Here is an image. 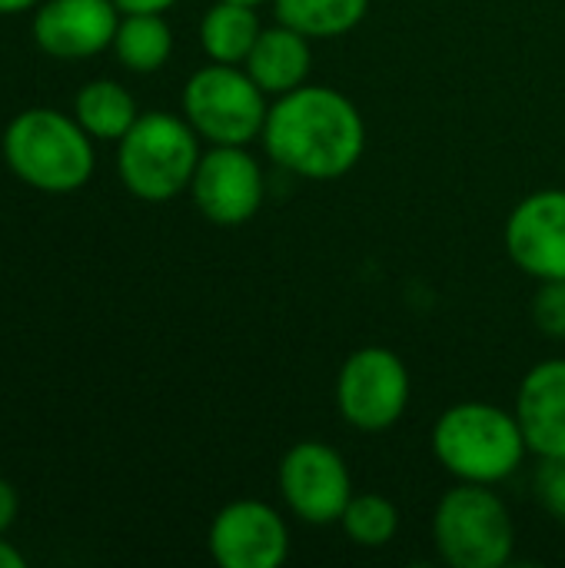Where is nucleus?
Returning <instances> with one entry per match:
<instances>
[{"label":"nucleus","instance_id":"obj_16","mask_svg":"<svg viewBox=\"0 0 565 568\" xmlns=\"http://www.w3.org/2000/svg\"><path fill=\"white\" fill-rule=\"evenodd\" d=\"M77 123L93 140H123V133L137 123V100L117 80H90L77 90L73 100Z\"/></svg>","mask_w":565,"mask_h":568},{"label":"nucleus","instance_id":"obj_4","mask_svg":"<svg viewBox=\"0 0 565 568\" xmlns=\"http://www.w3.org/2000/svg\"><path fill=\"white\" fill-rule=\"evenodd\" d=\"M200 136L186 116L163 110L140 113L117 146V173L130 196L143 203H167L190 190L200 163Z\"/></svg>","mask_w":565,"mask_h":568},{"label":"nucleus","instance_id":"obj_10","mask_svg":"<svg viewBox=\"0 0 565 568\" xmlns=\"http://www.w3.org/2000/svg\"><path fill=\"white\" fill-rule=\"evenodd\" d=\"M210 556L223 568H280L290 556L283 516L260 499H236L210 523Z\"/></svg>","mask_w":565,"mask_h":568},{"label":"nucleus","instance_id":"obj_12","mask_svg":"<svg viewBox=\"0 0 565 568\" xmlns=\"http://www.w3.org/2000/svg\"><path fill=\"white\" fill-rule=\"evenodd\" d=\"M113 0H43L33 13V43L57 60H87L113 47L120 27Z\"/></svg>","mask_w":565,"mask_h":568},{"label":"nucleus","instance_id":"obj_7","mask_svg":"<svg viewBox=\"0 0 565 568\" xmlns=\"http://www.w3.org/2000/svg\"><path fill=\"white\" fill-rule=\"evenodd\" d=\"M410 406V369L386 346L350 353L336 376V409L360 433H383Z\"/></svg>","mask_w":565,"mask_h":568},{"label":"nucleus","instance_id":"obj_25","mask_svg":"<svg viewBox=\"0 0 565 568\" xmlns=\"http://www.w3.org/2000/svg\"><path fill=\"white\" fill-rule=\"evenodd\" d=\"M40 0H0V17H7V13H20V10H30V7H37Z\"/></svg>","mask_w":565,"mask_h":568},{"label":"nucleus","instance_id":"obj_1","mask_svg":"<svg viewBox=\"0 0 565 568\" xmlns=\"http://www.w3.org/2000/svg\"><path fill=\"white\" fill-rule=\"evenodd\" d=\"M260 140L276 166L326 183L346 176L360 163L366 123L346 93L303 83L276 97Z\"/></svg>","mask_w":565,"mask_h":568},{"label":"nucleus","instance_id":"obj_11","mask_svg":"<svg viewBox=\"0 0 565 568\" xmlns=\"http://www.w3.org/2000/svg\"><path fill=\"white\" fill-rule=\"evenodd\" d=\"M506 253L533 280H565V190H536L506 220Z\"/></svg>","mask_w":565,"mask_h":568},{"label":"nucleus","instance_id":"obj_8","mask_svg":"<svg viewBox=\"0 0 565 568\" xmlns=\"http://www.w3.org/2000/svg\"><path fill=\"white\" fill-rule=\"evenodd\" d=\"M280 493L296 519L310 526H333L353 499V476L333 446L303 439L280 459Z\"/></svg>","mask_w":565,"mask_h":568},{"label":"nucleus","instance_id":"obj_24","mask_svg":"<svg viewBox=\"0 0 565 568\" xmlns=\"http://www.w3.org/2000/svg\"><path fill=\"white\" fill-rule=\"evenodd\" d=\"M27 566V559L10 546V542H3L0 539V568H23Z\"/></svg>","mask_w":565,"mask_h":568},{"label":"nucleus","instance_id":"obj_5","mask_svg":"<svg viewBox=\"0 0 565 568\" xmlns=\"http://www.w3.org/2000/svg\"><path fill=\"white\" fill-rule=\"evenodd\" d=\"M433 539L453 568H500L516 549L509 509L483 483H460L440 499Z\"/></svg>","mask_w":565,"mask_h":568},{"label":"nucleus","instance_id":"obj_13","mask_svg":"<svg viewBox=\"0 0 565 568\" xmlns=\"http://www.w3.org/2000/svg\"><path fill=\"white\" fill-rule=\"evenodd\" d=\"M516 419L529 453L565 459V359H546L523 376Z\"/></svg>","mask_w":565,"mask_h":568},{"label":"nucleus","instance_id":"obj_23","mask_svg":"<svg viewBox=\"0 0 565 568\" xmlns=\"http://www.w3.org/2000/svg\"><path fill=\"white\" fill-rule=\"evenodd\" d=\"M113 3L120 7V13H163L176 0H113Z\"/></svg>","mask_w":565,"mask_h":568},{"label":"nucleus","instance_id":"obj_3","mask_svg":"<svg viewBox=\"0 0 565 568\" xmlns=\"http://www.w3.org/2000/svg\"><path fill=\"white\" fill-rule=\"evenodd\" d=\"M433 453L440 466L460 483H503L529 453L516 413L496 403H456L433 429Z\"/></svg>","mask_w":565,"mask_h":568},{"label":"nucleus","instance_id":"obj_14","mask_svg":"<svg viewBox=\"0 0 565 568\" xmlns=\"http://www.w3.org/2000/svg\"><path fill=\"white\" fill-rule=\"evenodd\" d=\"M310 67H313L310 37L286 23L263 27L246 57V73L260 83L266 97H283L303 87L310 77Z\"/></svg>","mask_w":565,"mask_h":568},{"label":"nucleus","instance_id":"obj_26","mask_svg":"<svg viewBox=\"0 0 565 568\" xmlns=\"http://www.w3.org/2000/svg\"><path fill=\"white\" fill-rule=\"evenodd\" d=\"M233 3H246V7H260V3H266V0H233Z\"/></svg>","mask_w":565,"mask_h":568},{"label":"nucleus","instance_id":"obj_19","mask_svg":"<svg viewBox=\"0 0 565 568\" xmlns=\"http://www.w3.org/2000/svg\"><path fill=\"white\" fill-rule=\"evenodd\" d=\"M340 526L360 549H383L400 532V509L380 493H353Z\"/></svg>","mask_w":565,"mask_h":568},{"label":"nucleus","instance_id":"obj_20","mask_svg":"<svg viewBox=\"0 0 565 568\" xmlns=\"http://www.w3.org/2000/svg\"><path fill=\"white\" fill-rule=\"evenodd\" d=\"M533 320L546 336L565 339V280L539 283V293L533 296Z\"/></svg>","mask_w":565,"mask_h":568},{"label":"nucleus","instance_id":"obj_9","mask_svg":"<svg viewBox=\"0 0 565 568\" xmlns=\"http://www.w3.org/2000/svg\"><path fill=\"white\" fill-rule=\"evenodd\" d=\"M190 193L210 223L243 226L260 213L266 180L246 146H210L196 163Z\"/></svg>","mask_w":565,"mask_h":568},{"label":"nucleus","instance_id":"obj_18","mask_svg":"<svg viewBox=\"0 0 565 568\" xmlns=\"http://www.w3.org/2000/svg\"><path fill=\"white\" fill-rule=\"evenodd\" d=\"M276 20L306 37H343L370 10V0H273Z\"/></svg>","mask_w":565,"mask_h":568},{"label":"nucleus","instance_id":"obj_2","mask_svg":"<svg viewBox=\"0 0 565 568\" xmlns=\"http://www.w3.org/2000/svg\"><path fill=\"white\" fill-rule=\"evenodd\" d=\"M93 136L53 106L17 113L0 140L7 170L33 190L73 193L93 176Z\"/></svg>","mask_w":565,"mask_h":568},{"label":"nucleus","instance_id":"obj_22","mask_svg":"<svg viewBox=\"0 0 565 568\" xmlns=\"http://www.w3.org/2000/svg\"><path fill=\"white\" fill-rule=\"evenodd\" d=\"M17 519V493L7 479H0V536L13 526Z\"/></svg>","mask_w":565,"mask_h":568},{"label":"nucleus","instance_id":"obj_15","mask_svg":"<svg viewBox=\"0 0 565 568\" xmlns=\"http://www.w3.org/2000/svg\"><path fill=\"white\" fill-rule=\"evenodd\" d=\"M263 23L256 17V7L216 0L203 20H200V43L213 63H246Z\"/></svg>","mask_w":565,"mask_h":568},{"label":"nucleus","instance_id":"obj_17","mask_svg":"<svg viewBox=\"0 0 565 568\" xmlns=\"http://www.w3.org/2000/svg\"><path fill=\"white\" fill-rule=\"evenodd\" d=\"M113 50L133 73H157L173 53V30L163 13H123Z\"/></svg>","mask_w":565,"mask_h":568},{"label":"nucleus","instance_id":"obj_6","mask_svg":"<svg viewBox=\"0 0 565 568\" xmlns=\"http://www.w3.org/2000/svg\"><path fill=\"white\" fill-rule=\"evenodd\" d=\"M270 97L236 63L200 67L183 87V116L213 146H246L263 133Z\"/></svg>","mask_w":565,"mask_h":568},{"label":"nucleus","instance_id":"obj_21","mask_svg":"<svg viewBox=\"0 0 565 568\" xmlns=\"http://www.w3.org/2000/svg\"><path fill=\"white\" fill-rule=\"evenodd\" d=\"M536 496L543 509L565 526V459H543L536 473Z\"/></svg>","mask_w":565,"mask_h":568}]
</instances>
